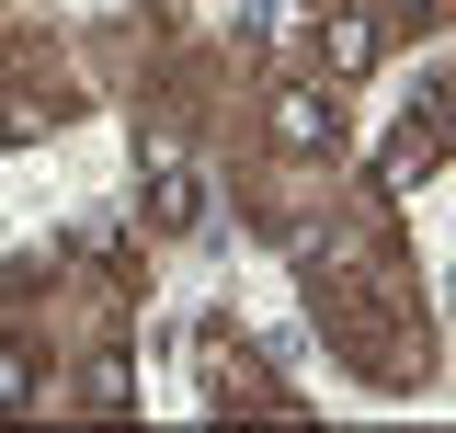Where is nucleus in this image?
I'll return each mask as SVG.
<instances>
[{"instance_id":"obj_1","label":"nucleus","mask_w":456,"mask_h":433,"mask_svg":"<svg viewBox=\"0 0 456 433\" xmlns=\"http://www.w3.org/2000/svg\"><path fill=\"white\" fill-rule=\"evenodd\" d=\"M149 206H160V228H194L206 194H194V171H183V160H160V171H149Z\"/></svg>"}]
</instances>
